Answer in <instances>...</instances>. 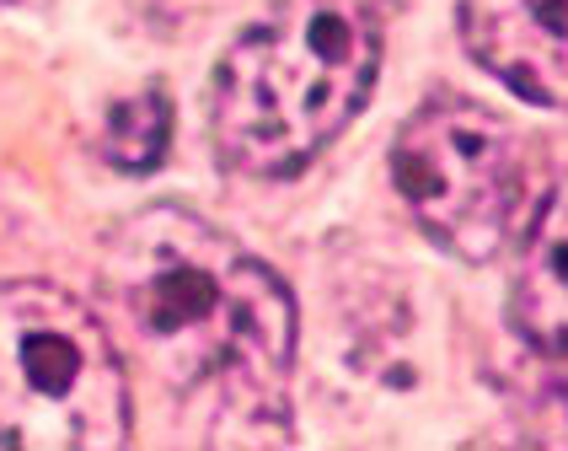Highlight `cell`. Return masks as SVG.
Returning a JSON list of instances; mask_svg holds the SVG:
<instances>
[{
  "label": "cell",
  "instance_id": "obj_1",
  "mask_svg": "<svg viewBox=\"0 0 568 451\" xmlns=\"http://www.w3.org/2000/svg\"><path fill=\"white\" fill-rule=\"evenodd\" d=\"M102 290L134 354L183 398L242 419L236 441L290 435L295 295L221 225L183 204H145L102 242Z\"/></svg>",
  "mask_w": 568,
  "mask_h": 451
},
{
  "label": "cell",
  "instance_id": "obj_2",
  "mask_svg": "<svg viewBox=\"0 0 568 451\" xmlns=\"http://www.w3.org/2000/svg\"><path fill=\"white\" fill-rule=\"evenodd\" d=\"M376 70L381 28L365 0H274L215 70V151L247 178L312 167L371 102Z\"/></svg>",
  "mask_w": 568,
  "mask_h": 451
},
{
  "label": "cell",
  "instance_id": "obj_3",
  "mask_svg": "<svg viewBox=\"0 0 568 451\" xmlns=\"http://www.w3.org/2000/svg\"><path fill=\"white\" fill-rule=\"evenodd\" d=\"M392 183L413 225L462 263L509 253L547 193V161L526 129L473 97L435 92L392 140Z\"/></svg>",
  "mask_w": 568,
  "mask_h": 451
},
{
  "label": "cell",
  "instance_id": "obj_4",
  "mask_svg": "<svg viewBox=\"0 0 568 451\" xmlns=\"http://www.w3.org/2000/svg\"><path fill=\"white\" fill-rule=\"evenodd\" d=\"M0 441L22 451L129 447V377L108 322L54 280L0 285Z\"/></svg>",
  "mask_w": 568,
  "mask_h": 451
},
{
  "label": "cell",
  "instance_id": "obj_5",
  "mask_svg": "<svg viewBox=\"0 0 568 451\" xmlns=\"http://www.w3.org/2000/svg\"><path fill=\"white\" fill-rule=\"evenodd\" d=\"M456 28L520 102L568 113V0H462Z\"/></svg>",
  "mask_w": 568,
  "mask_h": 451
},
{
  "label": "cell",
  "instance_id": "obj_6",
  "mask_svg": "<svg viewBox=\"0 0 568 451\" xmlns=\"http://www.w3.org/2000/svg\"><path fill=\"white\" fill-rule=\"evenodd\" d=\"M515 248L520 269L509 290V322L531 350L568 360V172L541 193L537 216Z\"/></svg>",
  "mask_w": 568,
  "mask_h": 451
},
{
  "label": "cell",
  "instance_id": "obj_7",
  "mask_svg": "<svg viewBox=\"0 0 568 451\" xmlns=\"http://www.w3.org/2000/svg\"><path fill=\"white\" fill-rule=\"evenodd\" d=\"M102 157L119 172H151L172 151V97L161 81L140 87V92L119 97L102 119Z\"/></svg>",
  "mask_w": 568,
  "mask_h": 451
},
{
  "label": "cell",
  "instance_id": "obj_8",
  "mask_svg": "<svg viewBox=\"0 0 568 451\" xmlns=\"http://www.w3.org/2000/svg\"><path fill=\"white\" fill-rule=\"evenodd\" d=\"M0 6H6V0H0Z\"/></svg>",
  "mask_w": 568,
  "mask_h": 451
}]
</instances>
